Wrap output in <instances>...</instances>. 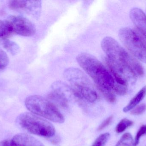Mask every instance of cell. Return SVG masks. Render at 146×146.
<instances>
[{
	"label": "cell",
	"mask_w": 146,
	"mask_h": 146,
	"mask_svg": "<svg viewBox=\"0 0 146 146\" xmlns=\"http://www.w3.org/2000/svg\"><path fill=\"white\" fill-rule=\"evenodd\" d=\"M78 64L91 77L107 101L114 103L116 97L113 91L115 80L106 68L91 54L82 53L76 57Z\"/></svg>",
	"instance_id": "cell-1"
},
{
	"label": "cell",
	"mask_w": 146,
	"mask_h": 146,
	"mask_svg": "<svg viewBox=\"0 0 146 146\" xmlns=\"http://www.w3.org/2000/svg\"><path fill=\"white\" fill-rule=\"evenodd\" d=\"M101 46L106 55V61L116 66L128 67L136 76L144 75V69L141 63L115 39L111 37H106L101 41Z\"/></svg>",
	"instance_id": "cell-2"
},
{
	"label": "cell",
	"mask_w": 146,
	"mask_h": 146,
	"mask_svg": "<svg viewBox=\"0 0 146 146\" xmlns=\"http://www.w3.org/2000/svg\"><path fill=\"white\" fill-rule=\"evenodd\" d=\"M27 109L33 114L42 117L54 122L63 123L65 118L56 105L48 99L38 95L27 98L25 102Z\"/></svg>",
	"instance_id": "cell-3"
},
{
	"label": "cell",
	"mask_w": 146,
	"mask_h": 146,
	"mask_svg": "<svg viewBox=\"0 0 146 146\" xmlns=\"http://www.w3.org/2000/svg\"><path fill=\"white\" fill-rule=\"evenodd\" d=\"M16 123L20 127L32 134L50 138L55 134V129L52 124L32 113L21 114L17 117Z\"/></svg>",
	"instance_id": "cell-4"
},
{
	"label": "cell",
	"mask_w": 146,
	"mask_h": 146,
	"mask_svg": "<svg viewBox=\"0 0 146 146\" xmlns=\"http://www.w3.org/2000/svg\"><path fill=\"white\" fill-rule=\"evenodd\" d=\"M64 76L71 84L74 95L76 97L88 100L93 97L95 90L90 80L82 71L76 68H69L64 71Z\"/></svg>",
	"instance_id": "cell-5"
},
{
	"label": "cell",
	"mask_w": 146,
	"mask_h": 146,
	"mask_svg": "<svg viewBox=\"0 0 146 146\" xmlns=\"http://www.w3.org/2000/svg\"><path fill=\"white\" fill-rule=\"evenodd\" d=\"M119 37L134 56L146 63V46L139 34L131 28L123 27L119 31Z\"/></svg>",
	"instance_id": "cell-6"
},
{
	"label": "cell",
	"mask_w": 146,
	"mask_h": 146,
	"mask_svg": "<svg viewBox=\"0 0 146 146\" xmlns=\"http://www.w3.org/2000/svg\"><path fill=\"white\" fill-rule=\"evenodd\" d=\"M13 33L24 37H31L35 34V25L28 19L21 16L11 15L7 19Z\"/></svg>",
	"instance_id": "cell-7"
},
{
	"label": "cell",
	"mask_w": 146,
	"mask_h": 146,
	"mask_svg": "<svg viewBox=\"0 0 146 146\" xmlns=\"http://www.w3.org/2000/svg\"><path fill=\"white\" fill-rule=\"evenodd\" d=\"M129 15L139 35L146 42V15L145 13L139 8H134L130 10Z\"/></svg>",
	"instance_id": "cell-8"
},
{
	"label": "cell",
	"mask_w": 146,
	"mask_h": 146,
	"mask_svg": "<svg viewBox=\"0 0 146 146\" xmlns=\"http://www.w3.org/2000/svg\"><path fill=\"white\" fill-rule=\"evenodd\" d=\"M12 139L19 146H45L41 141L25 133L17 134Z\"/></svg>",
	"instance_id": "cell-9"
},
{
	"label": "cell",
	"mask_w": 146,
	"mask_h": 146,
	"mask_svg": "<svg viewBox=\"0 0 146 146\" xmlns=\"http://www.w3.org/2000/svg\"><path fill=\"white\" fill-rule=\"evenodd\" d=\"M146 95V86L143 87L130 100L128 104L123 108V112H127L132 110L143 100Z\"/></svg>",
	"instance_id": "cell-10"
},
{
	"label": "cell",
	"mask_w": 146,
	"mask_h": 146,
	"mask_svg": "<svg viewBox=\"0 0 146 146\" xmlns=\"http://www.w3.org/2000/svg\"><path fill=\"white\" fill-rule=\"evenodd\" d=\"M13 33V30L7 20H0V38L7 39Z\"/></svg>",
	"instance_id": "cell-11"
},
{
	"label": "cell",
	"mask_w": 146,
	"mask_h": 146,
	"mask_svg": "<svg viewBox=\"0 0 146 146\" xmlns=\"http://www.w3.org/2000/svg\"><path fill=\"white\" fill-rule=\"evenodd\" d=\"M2 44L3 48L13 55H15L19 52V46L13 41L8 39H3L2 42Z\"/></svg>",
	"instance_id": "cell-12"
},
{
	"label": "cell",
	"mask_w": 146,
	"mask_h": 146,
	"mask_svg": "<svg viewBox=\"0 0 146 146\" xmlns=\"http://www.w3.org/2000/svg\"><path fill=\"white\" fill-rule=\"evenodd\" d=\"M9 7L13 10H26L28 5V1H11L9 2Z\"/></svg>",
	"instance_id": "cell-13"
},
{
	"label": "cell",
	"mask_w": 146,
	"mask_h": 146,
	"mask_svg": "<svg viewBox=\"0 0 146 146\" xmlns=\"http://www.w3.org/2000/svg\"><path fill=\"white\" fill-rule=\"evenodd\" d=\"M133 137L129 133L124 134L115 146H133Z\"/></svg>",
	"instance_id": "cell-14"
},
{
	"label": "cell",
	"mask_w": 146,
	"mask_h": 146,
	"mask_svg": "<svg viewBox=\"0 0 146 146\" xmlns=\"http://www.w3.org/2000/svg\"><path fill=\"white\" fill-rule=\"evenodd\" d=\"M133 124V122L127 118L122 119L118 123L115 128L116 132L118 133H121L124 132L127 128L131 127Z\"/></svg>",
	"instance_id": "cell-15"
},
{
	"label": "cell",
	"mask_w": 146,
	"mask_h": 146,
	"mask_svg": "<svg viewBox=\"0 0 146 146\" xmlns=\"http://www.w3.org/2000/svg\"><path fill=\"white\" fill-rule=\"evenodd\" d=\"M110 134L106 133L101 135L94 141L92 146H105L110 139Z\"/></svg>",
	"instance_id": "cell-16"
},
{
	"label": "cell",
	"mask_w": 146,
	"mask_h": 146,
	"mask_svg": "<svg viewBox=\"0 0 146 146\" xmlns=\"http://www.w3.org/2000/svg\"><path fill=\"white\" fill-rule=\"evenodd\" d=\"M9 59L5 51L0 49V70L4 69L8 65Z\"/></svg>",
	"instance_id": "cell-17"
},
{
	"label": "cell",
	"mask_w": 146,
	"mask_h": 146,
	"mask_svg": "<svg viewBox=\"0 0 146 146\" xmlns=\"http://www.w3.org/2000/svg\"><path fill=\"white\" fill-rule=\"evenodd\" d=\"M145 135H146V124L142 125L137 132L135 139L134 146H136L138 145L141 138Z\"/></svg>",
	"instance_id": "cell-18"
},
{
	"label": "cell",
	"mask_w": 146,
	"mask_h": 146,
	"mask_svg": "<svg viewBox=\"0 0 146 146\" xmlns=\"http://www.w3.org/2000/svg\"><path fill=\"white\" fill-rule=\"evenodd\" d=\"M146 110V105L145 104H141L137 105L131 110V114L134 115H139L143 114Z\"/></svg>",
	"instance_id": "cell-19"
},
{
	"label": "cell",
	"mask_w": 146,
	"mask_h": 146,
	"mask_svg": "<svg viewBox=\"0 0 146 146\" xmlns=\"http://www.w3.org/2000/svg\"><path fill=\"white\" fill-rule=\"evenodd\" d=\"M113 118V116L112 115L110 116L107 118L106 120H105L102 124L99 126L98 129V131H101L103 130L107 126H109L111 123L112 121V119Z\"/></svg>",
	"instance_id": "cell-20"
},
{
	"label": "cell",
	"mask_w": 146,
	"mask_h": 146,
	"mask_svg": "<svg viewBox=\"0 0 146 146\" xmlns=\"http://www.w3.org/2000/svg\"><path fill=\"white\" fill-rule=\"evenodd\" d=\"M0 146H19L13 139H6L0 142Z\"/></svg>",
	"instance_id": "cell-21"
}]
</instances>
